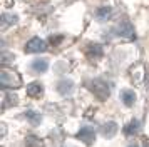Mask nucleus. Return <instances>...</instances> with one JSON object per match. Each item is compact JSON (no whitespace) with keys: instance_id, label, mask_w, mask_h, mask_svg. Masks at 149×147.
<instances>
[{"instance_id":"nucleus-1","label":"nucleus","mask_w":149,"mask_h":147,"mask_svg":"<svg viewBox=\"0 0 149 147\" xmlns=\"http://www.w3.org/2000/svg\"><path fill=\"white\" fill-rule=\"evenodd\" d=\"M87 85H89V90L94 94L99 100H107L109 99V95H111V87H109V84L106 80L92 79Z\"/></svg>"},{"instance_id":"nucleus-2","label":"nucleus","mask_w":149,"mask_h":147,"mask_svg":"<svg viewBox=\"0 0 149 147\" xmlns=\"http://www.w3.org/2000/svg\"><path fill=\"white\" fill-rule=\"evenodd\" d=\"M47 50V42L42 40L40 37H34L25 44V52L27 53H40Z\"/></svg>"},{"instance_id":"nucleus-3","label":"nucleus","mask_w":149,"mask_h":147,"mask_svg":"<svg viewBox=\"0 0 149 147\" xmlns=\"http://www.w3.org/2000/svg\"><path fill=\"white\" fill-rule=\"evenodd\" d=\"M0 84H2V87L3 89H8V87H19L20 85V80H19V77L15 75V74L8 72V70H2V74H0Z\"/></svg>"},{"instance_id":"nucleus-4","label":"nucleus","mask_w":149,"mask_h":147,"mask_svg":"<svg viewBox=\"0 0 149 147\" xmlns=\"http://www.w3.org/2000/svg\"><path fill=\"white\" fill-rule=\"evenodd\" d=\"M77 139L82 140L86 146H91L95 140V132L92 127H81V130L77 132Z\"/></svg>"},{"instance_id":"nucleus-5","label":"nucleus","mask_w":149,"mask_h":147,"mask_svg":"<svg viewBox=\"0 0 149 147\" xmlns=\"http://www.w3.org/2000/svg\"><path fill=\"white\" fill-rule=\"evenodd\" d=\"M116 32L119 33L121 37H126V39H134V28L129 22H122L116 27Z\"/></svg>"},{"instance_id":"nucleus-6","label":"nucleus","mask_w":149,"mask_h":147,"mask_svg":"<svg viewBox=\"0 0 149 147\" xmlns=\"http://www.w3.org/2000/svg\"><path fill=\"white\" fill-rule=\"evenodd\" d=\"M42 94H44V85H42L40 82H30L27 85V95L29 97H40Z\"/></svg>"},{"instance_id":"nucleus-7","label":"nucleus","mask_w":149,"mask_h":147,"mask_svg":"<svg viewBox=\"0 0 149 147\" xmlns=\"http://www.w3.org/2000/svg\"><path fill=\"white\" fill-rule=\"evenodd\" d=\"M116 132H117V124H116V122H106V124L101 127V134L106 137V139L114 137Z\"/></svg>"},{"instance_id":"nucleus-8","label":"nucleus","mask_w":149,"mask_h":147,"mask_svg":"<svg viewBox=\"0 0 149 147\" xmlns=\"http://www.w3.org/2000/svg\"><path fill=\"white\" fill-rule=\"evenodd\" d=\"M17 22H19V17H17V15H14V13H3V15H2V30H5L8 27L15 25Z\"/></svg>"},{"instance_id":"nucleus-9","label":"nucleus","mask_w":149,"mask_h":147,"mask_svg":"<svg viewBox=\"0 0 149 147\" xmlns=\"http://www.w3.org/2000/svg\"><path fill=\"white\" fill-rule=\"evenodd\" d=\"M72 89H74V82H72V80L64 79L57 84V90H59V94H62V95H67Z\"/></svg>"},{"instance_id":"nucleus-10","label":"nucleus","mask_w":149,"mask_h":147,"mask_svg":"<svg viewBox=\"0 0 149 147\" xmlns=\"http://www.w3.org/2000/svg\"><path fill=\"white\" fill-rule=\"evenodd\" d=\"M32 69H34V72H37V74H44L49 69L47 59H35L34 62H32Z\"/></svg>"},{"instance_id":"nucleus-11","label":"nucleus","mask_w":149,"mask_h":147,"mask_svg":"<svg viewBox=\"0 0 149 147\" xmlns=\"http://www.w3.org/2000/svg\"><path fill=\"white\" fill-rule=\"evenodd\" d=\"M137 132H139V122H137L136 119L131 120L127 126L124 127V134H126L127 137H132V135H136Z\"/></svg>"},{"instance_id":"nucleus-12","label":"nucleus","mask_w":149,"mask_h":147,"mask_svg":"<svg viewBox=\"0 0 149 147\" xmlns=\"http://www.w3.org/2000/svg\"><path fill=\"white\" fill-rule=\"evenodd\" d=\"M95 15H97V19L99 20L106 22V20H109L111 17H112V8H111V7H101Z\"/></svg>"},{"instance_id":"nucleus-13","label":"nucleus","mask_w":149,"mask_h":147,"mask_svg":"<svg viewBox=\"0 0 149 147\" xmlns=\"http://www.w3.org/2000/svg\"><path fill=\"white\" fill-rule=\"evenodd\" d=\"M121 99L127 107H131L132 104H134V100H136V94L132 92V90H124V92L121 94Z\"/></svg>"},{"instance_id":"nucleus-14","label":"nucleus","mask_w":149,"mask_h":147,"mask_svg":"<svg viewBox=\"0 0 149 147\" xmlns=\"http://www.w3.org/2000/svg\"><path fill=\"white\" fill-rule=\"evenodd\" d=\"M87 55L91 57V59H99L102 55V47L97 45V44H94V45H89L87 47Z\"/></svg>"},{"instance_id":"nucleus-15","label":"nucleus","mask_w":149,"mask_h":147,"mask_svg":"<svg viewBox=\"0 0 149 147\" xmlns=\"http://www.w3.org/2000/svg\"><path fill=\"white\" fill-rule=\"evenodd\" d=\"M25 117H27V119L30 120L34 126H37V124L40 122V119H42L40 115H39V114H35L34 110H27V112H25Z\"/></svg>"},{"instance_id":"nucleus-16","label":"nucleus","mask_w":149,"mask_h":147,"mask_svg":"<svg viewBox=\"0 0 149 147\" xmlns=\"http://www.w3.org/2000/svg\"><path fill=\"white\" fill-rule=\"evenodd\" d=\"M17 104V97L14 94H7L5 95V100H3V109H7L8 105H15Z\"/></svg>"},{"instance_id":"nucleus-17","label":"nucleus","mask_w":149,"mask_h":147,"mask_svg":"<svg viewBox=\"0 0 149 147\" xmlns=\"http://www.w3.org/2000/svg\"><path fill=\"white\" fill-rule=\"evenodd\" d=\"M37 144H39V140H37L35 135H27V139H25V146L27 147H37Z\"/></svg>"},{"instance_id":"nucleus-18","label":"nucleus","mask_w":149,"mask_h":147,"mask_svg":"<svg viewBox=\"0 0 149 147\" xmlns=\"http://www.w3.org/2000/svg\"><path fill=\"white\" fill-rule=\"evenodd\" d=\"M10 59H12V57H10V55L5 52V50H3V52H2V65H8Z\"/></svg>"},{"instance_id":"nucleus-19","label":"nucleus","mask_w":149,"mask_h":147,"mask_svg":"<svg viewBox=\"0 0 149 147\" xmlns=\"http://www.w3.org/2000/svg\"><path fill=\"white\" fill-rule=\"evenodd\" d=\"M142 147H149V142H144V144H142Z\"/></svg>"},{"instance_id":"nucleus-20","label":"nucleus","mask_w":149,"mask_h":147,"mask_svg":"<svg viewBox=\"0 0 149 147\" xmlns=\"http://www.w3.org/2000/svg\"><path fill=\"white\" fill-rule=\"evenodd\" d=\"M129 147H139V146H137V144H131Z\"/></svg>"}]
</instances>
